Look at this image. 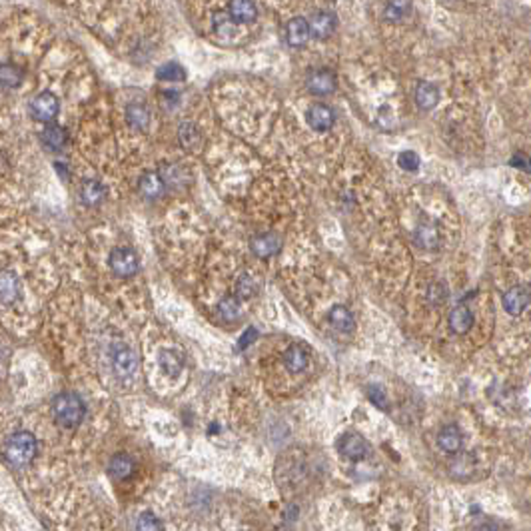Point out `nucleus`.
I'll return each instance as SVG.
<instances>
[{
	"instance_id": "f257e3e1",
	"label": "nucleus",
	"mask_w": 531,
	"mask_h": 531,
	"mask_svg": "<svg viewBox=\"0 0 531 531\" xmlns=\"http://www.w3.org/2000/svg\"><path fill=\"white\" fill-rule=\"evenodd\" d=\"M52 414L60 428L74 430L82 423V419L86 416V406L78 393L62 392L52 402Z\"/></svg>"
},
{
	"instance_id": "f03ea898",
	"label": "nucleus",
	"mask_w": 531,
	"mask_h": 531,
	"mask_svg": "<svg viewBox=\"0 0 531 531\" xmlns=\"http://www.w3.org/2000/svg\"><path fill=\"white\" fill-rule=\"evenodd\" d=\"M38 452V441L30 432H14L4 447V458L12 467H26Z\"/></svg>"
},
{
	"instance_id": "7ed1b4c3",
	"label": "nucleus",
	"mask_w": 531,
	"mask_h": 531,
	"mask_svg": "<svg viewBox=\"0 0 531 531\" xmlns=\"http://www.w3.org/2000/svg\"><path fill=\"white\" fill-rule=\"evenodd\" d=\"M108 266L116 276L130 277L138 272L140 260L132 248H114L108 258Z\"/></svg>"
},
{
	"instance_id": "20e7f679",
	"label": "nucleus",
	"mask_w": 531,
	"mask_h": 531,
	"mask_svg": "<svg viewBox=\"0 0 531 531\" xmlns=\"http://www.w3.org/2000/svg\"><path fill=\"white\" fill-rule=\"evenodd\" d=\"M60 110V102L52 92L38 94L32 102H30V114L38 122H47L50 124Z\"/></svg>"
},
{
	"instance_id": "39448f33",
	"label": "nucleus",
	"mask_w": 531,
	"mask_h": 531,
	"mask_svg": "<svg viewBox=\"0 0 531 531\" xmlns=\"http://www.w3.org/2000/svg\"><path fill=\"white\" fill-rule=\"evenodd\" d=\"M112 368L120 378H130L138 368V358L134 349L126 344H116L112 347Z\"/></svg>"
},
{
	"instance_id": "423d86ee",
	"label": "nucleus",
	"mask_w": 531,
	"mask_h": 531,
	"mask_svg": "<svg viewBox=\"0 0 531 531\" xmlns=\"http://www.w3.org/2000/svg\"><path fill=\"white\" fill-rule=\"evenodd\" d=\"M338 88V78L332 70L318 69L308 74V90L316 96H328Z\"/></svg>"
},
{
	"instance_id": "0eeeda50",
	"label": "nucleus",
	"mask_w": 531,
	"mask_h": 531,
	"mask_svg": "<svg viewBox=\"0 0 531 531\" xmlns=\"http://www.w3.org/2000/svg\"><path fill=\"white\" fill-rule=\"evenodd\" d=\"M340 452L347 460L360 462L370 454V443L360 434H346L344 438L340 439Z\"/></svg>"
},
{
	"instance_id": "6e6552de",
	"label": "nucleus",
	"mask_w": 531,
	"mask_h": 531,
	"mask_svg": "<svg viewBox=\"0 0 531 531\" xmlns=\"http://www.w3.org/2000/svg\"><path fill=\"white\" fill-rule=\"evenodd\" d=\"M282 248V238L276 232H264V234H256L250 240V250L260 258H270L280 252Z\"/></svg>"
},
{
	"instance_id": "1a4fd4ad",
	"label": "nucleus",
	"mask_w": 531,
	"mask_h": 531,
	"mask_svg": "<svg viewBox=\"0 0 531 531\" xmlns=\"http://www.w3.org/2000/svg\"><path fill=\"white\" fill-rule=\"evenodd\" d=\"M336 24H338V21H336V14H334V12H330V10H318V12L312 16V21L308 23V26H310V36L325 40L328 36L334 34Z\"/></svg>"
},
{
	"instance_id": "9d476101",
	"label": "nucleus",
	"mask_w": 531,
	"mask_h": 531,
	"mask_svg": "<svg viewBox=\"0 0 531 531\" xmlns=\"http://www.w3.org/2000/svg\"><path fill=\"white\" fill-rule=\"evenodd\" d=\"M21 298V280L12 270H0V304L10 306Z\"/></svg>"
},
{
	"instance_id": "9b49d317",
	"label": "nucleus",
	"mask_w": 531,
	"mask_h": 531,
	"mask_svg": "<svg viewBox=\"0 0 531 531\" xmlns=\"http://www.w3.org/2000/svg\"><path fill=\"white\" fill-rule=\"evenodd\" d=\"M530 304V288L528 286H513L504 294V308L511 316H519Z\"/></svg>"
},
{
	"instance_id": "f8f14e48",
	"label": "nucleus",
	"mask_w": 531,
	"mask_h": 531,
	"mask_svg": "<svg viewBox=\"0 0 531 531\" xmlns=\"http://www.w3.org/2000/svg\"><path fill=\"white\" fill-rule=\"evenodd\" d=\"M306 120H308V124H310L314 130L323 132V130H328V128L334 124L336 114H334V110H332L328 104L318 102V104H312V106H310V110H308V114H306Z\"/></svg>"
},
{
	"instance_id": "ddd939ff",
	"label": "nucleus",
	"mask_w": 531,
	"mask_h": 531,
	"mask_svg": "<svg viewBox=\"0 0 531 531\" xmlns=\"http://www.w3.org/2000/svg\"><path fill=\"white\" fill-rule=\"evenodd\" d=\"M286 40L288 45L294 48H301L308 45L310 40V26H308V21L304 16H296L292 18L288 26H286Z\"/></svg>"
},
{
	"instance_id": "4468645a",
	"label": "nucleus",
	"mask_w": 531,
	"mask_h": 531,
	"mask_svg": "<svg viewBox=\"0 0 531 531\" xmlns=\"http://www.w3.org/2000/svg\"><path fill=\"white\" fill-rule=\"evenodd\" d=\"M160 178L164 186L174 188V190H180V188H184L186 182H190V174H188V170H186L184 166L172 164V162L162 166Z\"/></svg>"
},
{
	"instance_id": "2eb2a0df",
	"label": "nucleus",
	"mask_w": 531,
	"mask_h": 531,
	"mask_svg": "<svg viewBox=\"0 0 531 531\" xmlns=\"http://www.w3.org/2000/svg\"><path fill=\"white\" fill-rule=\"evenodd\" d=\"M40 142L50 152H60L66 146V142H69V134H66V130L62 126L48 124L47 128L40 132Z\"/></svg>"
},
{
	"instance_id": "dca6fc26",
	"label": "nucleus",
	"mask_w": 531,
	"mask_h": 531,
	"mask_svg": "<svg viewBox=\"0 0 531 531\" xmlns=\"http://www.w3.org/2000/svg\"><path fill=\"white\" fill-rule=\"evenodd\" d=\"M328 318H330V323H332V328H334L336 332H340V334H354L356 320H354L351 312L347 310L346 306H340V304L334 306V308L330 310Z\"/></svg>"
},
{
	"instance_id": "f3484780",
	"label": "nucleus",
	"mask_w": 531,
	"mask_h": 531,
	"mask_svg": "<svg viewBox=\"0 0 531 531\" xmlns=\"http://www.w3.org/2000/svg\"><path fill=\"white\" fill-rule=\"evenodd\" d=\"M228 12H230V18L234 23L250 24L254 23L256 16H258V6L254 2H248V0H234L228 4Z\"/></svg>"
},
{
	"instance_id": "a211bd4d",
	"label": "nucleus",
	"mask_w": 531,
	"mask_h": 531,
	"mask_svg": "<svg viewBox=\"0 0 531 531\" xmlns=\"http://www.w3.org/2000/svg\"><path fill=\"white\" fill-rule=\"evenodd\" d=\"M164 182H162L160 174L158 172H146V174H142L138 180V190L140 194L144 196V198H148V200H156V198H160L162 194H164Z\"/></svg>"
},
{
	"instance_id": "6ab92c4d",
	"label": "nucleus",
	"mask_w": 531,
	"mask_h": 531,
	"mask_svg": "<svg viewBox=\"0 0 531 531\" xmlns=\"http://www.w3.org/2000/svg\"><path fill=\"white\" fill-rule=\"evenodd\" d=\"M447 322H449L452 332H456V334H467V332L471 330V325H473V314L467 310V306L460 304V306H456V308L449 312Z\"/></svg>"
},
{
	"instance_id": "aec40b11",
	"label": "nucleus",
	"mask_w": 531,
	"mask_h": 531,
	"mask_svg": "<svg viewBox=\"0 0 531 531\" xmlns=\"http://www.w3.org/2000/svg\"><path fill=\"white\" fill-rule=\"evenodd\" d=\"M416 104L421 110H432L439 102V90L432 82H419L416 86Z\"/></svg>"
},
{
	"instance_id": "412c9836",
	"label": "nucleus",
	"mask_w": 531,
	"mask_h": 531,
	"mask_svg": "<svg viewBox=\"0 0 531 531\" xmlns=\"http://www.w3.org/2000/svg\"><path fill=\"white\" fill-rule=\"evenodd\" d=\"M106 196V188L98 180H86L80 186V200L84 206H98Z\"/></svg>"
},
{
	"instance_id": "4be33fe9",
	"label": "nucleus",
	"mask_w": 531,
	"mask_h": 531,
	"mask_svg": "<svg viewBox=\"0 0 531 531\" xmlns=\"http://www.w3.org/2000/svg\"><path fill=\"white\" fill-rule=\"evenodd\" d=\"M438 443L445 454H458V452L462 449L463 438L456 425H445V428L439 432Z\"/></svg>"
},
{
	"instance_id": "5701e85b",
	"label": "nucleus",
	"mask_w": 531,
	"mask_h": 531,
	"mask_svg": "<svg viewBox=\"0 0 531 531\" xmlns=\"http://www.w3.org/2000/svg\"><path fill=\"white\" fill-rule=\"evenodd\" d=\"M134 471V460L128 454H116L108 463V473L114 480H128Z\"/></svg>"
},
{
	"instance_id": "b1692460",
	"label": "nucleus",
	"mask_w": 531,
	"mask_h": 531,
	"mask_svg": "<svg viewBox=\"0 0 531 531\" xmlns=\"http://www.w3.org/2000/svg\"><path fill=\"white\" fill-rule=\"evenodd\" d=\"M308 351L301 346H290L288 351L284 354V366L286 370L292 371V373H300V371L306 370L308 366Z\"/></svg>"
},
{
	"instance_id": "393cba45",
	"label": "nucleus",
	"mask_w": 531,
	"mask_h": 531,
	"mask_svg": "<svg viewBox=\"0 0 531 531\" xmlns=\"http://www.w3.org/2000/svg\"><path fill=\"white\" fill-rule=\"evenodd\" d=\"M126 120H128V124H130L132 128L146 130L148 124H150V112H148V108H146L144 104L132 102V104H128V108H126Z\"/></svg>"
},
{
	"instance_id": "a878e982",
	"label": "nucleus",
	"mask_w": 531,
	"mask_h": 531,
	"mask_svg": "<svg viewBox=\"0 0 531 531\" xmlns=\"http://www.w3.org/2000/svg\"><path fill=\"white\" fill-rule=\"evenodd\" d=\"M416 244L423 250H438L439 248V232L436 226L430 224H421L414 234Z\"/></svg>"
},
{
	"instance_id": "bb28decb",
	"label": "nucleus",
	"mask_w": 531,
	"mask_h": 531,
	"mask_svg": "<svg viewBox=\"0 0 531 531\" xmlns=\"http://www.w3.org/2000/svg\"><path fill=\"white\" fill-rule=\"evenodd\" d=\"M158 362H160V368L164 370V373L170 375V378H178L180 371H182V366H184L182 358H180V354L176 349H164V351H160Z\"/></svg>"
},
{
	"instance_id": "cd10ccee",
	"label": "nucleus",
	"mask_w": 531,
	"mask_h": 531,
	"mask_svg": "<svg viewBox=\"0 0 531 531\" xmlns=\"http://www.w3.org/2000/svg\"><path fill=\"white\" fill-rule=\"evenodd\" d=\"M24 72L16 64L4 62L0 64V88H16L23 82Z\"/></svg>"
},
{
	"instance_id": "c85d7f7f",
	"label": "nucleus",
	"mask_w": 531,
	"mask_h": 531,
	"mask_svg": "<svg viewBox=\"0 0 531 531\" xmlns=\"http://www.w3.org/2000/svg\"><path fill=\"white\" fill-rule=\"evenodd\" d=\"M178 138H180V144L184 146L186 150H196V148L200 146V142H202L200 130H198L196 124H192V122H182V124H180Z\"/></svg>"
},
{
	"instance_id": "c756f323",
	"label": "nucleus",
	"mask_w": 531,
	"mask_h": 531,
	"mask_svg": "<svg viewBox=\"0 0 531 531\" xmlns=\"http://www.w3.org/2000/svg\"><path fill=\"white\" fill-rule=\"evenodd\" d=\"M218 314L228 320V322H234L242 316V301L238 300L236 296H226L222 298L220 304H218Z\"/></svg>"
},
{
	"instance_id": "7c9ffc66",
	"label": "nucleus",
	"mask_w": 531,
	"mask_h": 531,
	"mask_svg": "<svg viewBox=\"0 0 531 531\" xmlns=\"http://www.w3.org/2000/svg\"><path fill=\"white\" fill-rule=\"evenodd\" d=\"M156 78L164 82H182L186 80V70L178 62H168L156 70Z\"/></svg>"
},
{
	"instance_id": "2f4dec72",
	"label": "nucleus",
	"mask_w": 531,
	"mask_h": 531,
	"mask_svg": "<svg viewBox=\"0 0 531 531\" xmlns=\"http://www.w3.org/2000/svg\"><path fill=\"white\" fill-rule=\"evenodd\" d=\"M254 294H256L254 277L248 276V274H242V276L238 277V282H236V294H234V296L242 301V300H250Z\"/></svg>"
},
{
	"instance_id": "473e14b6",
	"label": "nucleus",
	"mask_w": 531,
	"mask_h": 531,
	"mask_svg": "<svg viewBox=\"0 0 531 531\" xmlns=\"http://www.w3.org/2000/svg\"><path fill=\"white\" fill-rule=\"evenodd\" d=\"M410 8H412L410 2H388V4L384 6V16H386L388 21H392V23H397V21H402V18L408 16Z\"/></svg>"
},
{
	"instance_id": "72a5a7b5",
	"label": "nucleus",
	"mask_w": 531,
	"mask_h": 531,
	"mask_svg": "<svg viewBox=\"0 0 531 531\" xmlns=\"http://www.w3.org/2000/svg\"><path fill=\"white\" fill-rule=\"evenodd\" d=\"M447 296H449V290H447V286H445L443 282L432 284L430 290H428V301H430V306H434V308L443 306V304L447 301Z\"/></svg>"
},
{
	"instance_id": "f704fd0d",
	"label": "nucleus",
	"mask_w": 531,
	"mask_h": 531,
	"mask_svg": "<svg viewBox=\"0 0 531 531\" xmlns=\"http://www.w3.org/2000/svg\"><path fill=\"white\" fill-rule=\"evenodd\" d=\"M136 531H162L160 519L154 513L144 511V513H140L138 521H136Z\"/></svg>"
},
{
	"instance_id": "c9c22d12",
	"label": "nucleus",
	"mask_w": 531,
	"mask_h": 531,
	"mask_svg": "<svg viewBox=\"0 0 531 531\" xmlns=\"http://www.w3.org/2000/svg\"><path fill=\"white\" fill-rule=\"evenodd\" d=\"M368 397L371 399V404L375 406V408H380V410H388L390 406H388V395L384 392V388L382 386H378V384H371L368 386Z\"/></svg>"
},
{
	"instance_id": "e433bc0d",
	"label": "nucleus",
	"mask_w": 531,
	"mask_h": 531,
	"mask_svg": "<svg viewBox=\"0 0 531 531\" xmlns=\"http://www.w3.org/2000/svg\"><path fill=\"white\" fill-rule=\"evenodd\" d=\"M397 164H399V168H402V170L416 172L417 168H419V158H417L416 152L408 150V152H402V154L397 156Z\"/></svg>"
},
{
	"instance_id": "4c0bfd02",
	"label": "nucleus",
	"mask_w": 531,
	"mask_h": 531,
	"mask_svg": "<svg viewBox=\"0 0 531 531\" xmlns=\"http://www.w3.org/2000/svg\"><path fill=\"white\" fill-rule=\"evenodd\" d=\"M178 92H174V90H166V92H162L160 96V102L164 108H168V110H172L176 104H178Z\"/></svg>"
},
{
	"instance_id": "58836bf2",
	"label": "nucleus",
	"mask_w": 531,
	"mask_h": 531,
	"mask_svg": "<svg viewBox=\"0 0 531 531\" xmlns=\"http://www.w3.org/2000/svg\"><path fill=\"white\" fill-rule=\"evenodd\" d=\"M256 336H258V334H256V330H254V328H250V330L246 332V336H244V338L240 340V347H244V346H246V344H250L252 340H256Z\"/></svg>"
},
{
	"instance_id": "ea45409f",
	"label": "nucleus",
	"mask_w": 531,
	"mask_h": 531,
	"mask_svg": "<svg viewBox=\"0 0 531 531\" xmlns=\"http://www.w3.org/2000/svg\"><path fill=\"white\" fill-rule=\"evenodd\" d=\"M476 531H499V528H497V526H491V523H484V526L476 528Z\"/></svg>"
}]
</instances>
